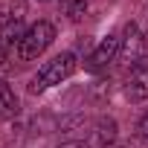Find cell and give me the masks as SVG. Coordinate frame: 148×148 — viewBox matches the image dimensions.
<instances>
[{"mask_svg": "<svg viewBox=\"0 0 148 148\" xmlns=\"http://www.w3.org/2000/svg\"><path fill=\"white\" fill-rule=\"evenodd\" d=\"M76 67H79V64H76V55H73V52H61V55H55L52 61H47V64L38 70V76L32 79L29 90H32V93H44V90H49V87L67 82L73 73H76Z\"/></svg>", "mask_w": 148, "mask_h": 148, "instance_id": "1", "label": "cell"}, {"mask_svg": "<svg viewBox=\"0 0 148 148\" xmlns=\"http://www.w3.org/2000/svg\"><path fill=\"white\" fill-rule=\"evenodd\" d=\"M55 41V26L49 23V21H38V23H32L26 32H23V38H21V44H18V55L23 58V61H32V58H38L41 52H47V47Z\"/></svg>", "mask_w": 148, "mask_h": 148, "instance_id": "2", "label": "cell"}, {"mask_svg": "<svg viewBox=\"0 0 148 148\" xmlns=\"http://www.w3.org/2000/svg\"><path fill=\"white\" fill-rule=\"evenodd\" d=\"M125 96H128L131 102L148 99V55H142L139 61L131 64L128 79H125Z\"/></svg>", "mask_w": 148, "mask_h": 148, "instance_id": "3", "label": "cell"}, {"mask_svg": "<svg viewBox=\"0 0 148 148\" xmlns=\"http://www.w3.org/2000/svg\"><path fill=\"white\" fill-rule=\"evenodd\" d=\"M119 38L116 35H108V38H102L99 41V47L90 52V58H87V67L93 70V73H99V70H105L110 61H116V55H119Z\"/></svg>", "mask_w": 148, "mask_h": 148, "instance_id": "4", "label": "cell"}, {"mask_svg": "<svg viewBox=\"0 0 148 148\" xmlns=\"http://www.w3.org/2000/svg\"><path fill=\"white\" fill-rule=\"evenodd\" d=\"M119 41H122V44H119V52L125 55L128 64H134V61H139L142 55H148V52H145V38L139 35V29H136L134 23L125 26V38H119Z\"/></svg>", "mask_w": 148, "mask_h": 148, "instance_id": "5", "label": "cell"}, {"mask_svg": "<svg viewBox=\"0 0 148 148\" xmlns=\"http://www.w3.org/2000/svg\"><path fill=\"white\" fill-rule=\"evenodd\" d=\"M15 116H18V96L0 79V119H15Z\"/></svg>", "mask_w": 148, "mask_h": 148, "instance_id": "6", "label": "cell"}, {"mask_svg": "<svg viewBox=\"0 0 148 148\" xmlns=\"http://www.w3.org/2000/svg\"><path fill=\"white\" fill-rule=\"evenodd\" d=\"M96 139H99L102 145H110V142H116V119H110V116H102V119L96 122Z\"/></svg>", "mask_w": 148, "mask_h": 148, "instance_id": "7", "label": "cell"}, {"mask_svg": "<svg viewBox=\"0 0 148 148\" xmlns=\"http://www.w3.org/2000/svg\"><path fill=\"white\" fill-rule=\"evenodd\" d=\"M87 9V0H61V12L67 18H82Z\"/></svg>", "mask_w": 148, "mask_h": 148, "instance_id": "8", "label": "cell"}, {"mask_svg": "<svg viewBox=\"0 0 148 148\" xmlns=\"http://www.w3.org/2000/svg\"><path fill=\"white\" fill-rule=\"evenodd\" d=\"M105 148H148V139L145 136H131V139H125V142H110V145H105Z\"/></svg>", "mask_w": 148, "mask_h": 148, "instance_id": "9", "label": "cell"}, {"mask_svg": "<svg viewBox=\"0 0 148 148\" xmlns=\"http://www.w3.org/2000/svg\"><path fill=\"white\" fill-rule=\"evenodd\" d=\"M136 131H139V136H145V139H148V113H142V116H139Z\"/></svg>", "mask_w": 148, "mask_h": 148, "instance_id": "10", "label": "cell"}, {"mask_svg": "<svg viewBox=\"0 0 148 148\" xmlns=\"http://www.w3.org/2000/svg\"><path fill=\"white\" fill-rule=\"evenodd\" d=\"M58 148H87V142H79V139H70V142H61Z\"/></svg>", "mask_w": 148, "mask_h": 148, "instance_id": "11", "label": "cell"}, {"mask_svg": "<svg viewBox=\"0 0 148 148\" xmlns=\"http://www.w3.org/2000/svg\"><path fill=\"white\" fill-rule=\"evenodd\" d=\"M6 61H9V47H6L3 41H0V67H3Z\"/></svg>", "mask_w": 148, "mask_h": 148, "instance_id": "12", "label": "cell"}]
</instances>
